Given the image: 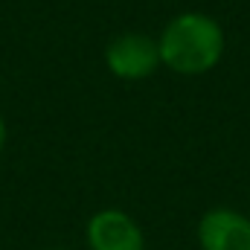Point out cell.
I'll use <instances>...</instances> for the list:
<instances>
[{"mask_svg":"<svg viewBox=\"0 0 250 250\" xmlns=\"http://www.w3.org/2000/svg\"><path fill=\"white\" fill-rule=\"evenodd\" d=\"M160 64L175 76H207L227 53V32L221 21L209 12L187 9L166 21L157 35Z\"/></svg>","mask_w":250,"mask_h":250,"instance_id":"1","label":"cell"},{"mask_svg":"<svg viewBox=\"0 0 250 250\" xmlns=\"http://www.w3.org/2000/svg\"><path fill=\"white\" fill-rule=\"evenodd\" d=\"M105 67L120 82H143L154 76L163 67L157 38L148 32H137V29L114 35L105 44Z\"/></svg>","mask_w":250,"mask_h":250,"instance_id":"2","label":"cell"},{"mask_svg":"<svg viewBox=\"0 0 250 250\" xmlns=\"http://www.w3.org/2000/svg\"><path fill=\"white\" fill-rule=\"evenodd\" d=\"M84 239L90 250H146V233L125 209L105 207L87 218Z\"/></svg>","mask_w":250,"mask_h":250,"instance_id":"3","label":"cell"},{"mask_svg":"<svg viewBox=\"0 0 250 250\" xmlns=\"http://www.w3.org/2000/svg\"><path fill=\"white\" fill-rule=\"evenodd\" d=\"M195 239L201 250H250V215L233 207H212L198 218Z\"/></svg>","mask_w":250,"mask_h":250,"instance_id":"4","label":"cell"},{"mask_svg":"<svg viewBox=\"0 0 250 250\" xmlns=\"http://www.w3.org/2000/svg\"><path fill=\"white\" fill-rule=\"evenodd\" d=\"M3 146H6V123L0 117V151H3Z\"/></svg>","mask_w":250,"mask_h":250,"instance_id":"5","label":"cell"},{"mask_svg":"<svg viewBox=\"0 0 250 250\" xmlns=\"http://www.w3.org/2000/svg\"><path fill=\"white\" fill-rule=\"evenodd\" d=\"M50 250H67V248H50Z\"/></svg>","mask_w":250,"mask_h":250,"instance_id":"6","label":"cell"}]
</instances>
